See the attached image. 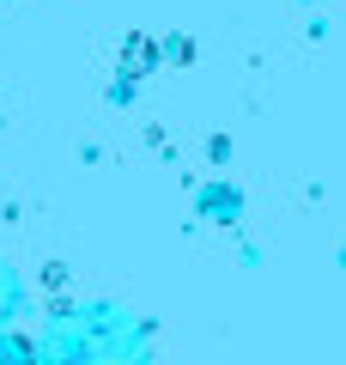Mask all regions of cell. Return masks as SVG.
Listing matches in <instances>:
<instances>
[]
</instances>
